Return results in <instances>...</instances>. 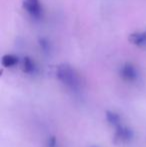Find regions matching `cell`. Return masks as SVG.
Returning <instances> with one entry per match:
<instances>
[{"instance_id":"6da1fadb","label":"cell","mask_w":146,"mask_h":147,"mask_svg":"<svg viewBox=\"0 0 146 147\" xmlns=\"http://www.w3.org/2000/svg\"><path fill=\"white\" fill-rule=\"evenodd\" d=\"M56 77L63 85L73 92L81 89V79L73 67L68 64H60L56 69Z\"/></svg>"},{"instance_id":"7a4b0ae2","label":"cell","mask_w":146,"mask_h":147,"mask_svg":"<svg viewBox=\"0 0 146 147\" xmlns=\"http://www.w3.org/2000/svg\"><path fill=\"white\" fill-rule=\"evenodd\" d=\"M115 131L113 134L115 143L121 144V145H128L134 139V131L129 126L124 124H120L119 126L114 128Z\"/></svg>"},{"instance_id":"3957f363","label":"cell","mask_w":146,"mask_h":147,"mask_svg":"<svg viewBox=\"0 0 146 147\" xmlns=\"http://www.w3.org/2000/svg\"><path fill=\"white\" fill-rule=\"evenodd\" d=\"M119 73L124 81L130 82V83H134V82L138 81L139 76H140L138 68L130 62H126L123 64L121 66Z\"/></svg>"},{"instance_id":"277c9868","label":"cell","mask_w":146,"mask_h":147,"mask_svg":"<svg viewBox=\"0 0 146 147\" xmlns=\"http://www.w3.org/2000/svg\"><path fill=\"white\" fill-rule=\"evenodd\" d=\"M22 5L24 9L36 19L41 18L43 15V8L39 0H23Z\"/></svg>"},{"instance_id":"5b68a950","label":"cell","mask_w":146,"mask_h":147,"mask_svg":"<svg viewBox=\"0 0 146 147\" xmlns=\"http://www.w3.org/2000/svg\"><path fill=\"white\" fill-rule=\"evenodd\" d=\"M106 120H107L108 124L112 126L113 128L117 127L119 126L120 124L123 123V120H122V117L119 113L115 112V111H112V110H109V111H106Z\"/></svg>"},{"instance_id":"8992f818","label":"cell","mask_w":146,"mask_h":147,"mask_svg":"<svg viewBox=\"0 0 146 147\" xmlns=\"http://www.w3.org/2000/svg\"><path fill=\"white\" fill-rule=\"evenodd\" d=\"M128 40L136 46H143L146 44V32H133L129 35Z\"/></svg>"},{"instance_id":"52a82bcc","label":"cell","mask_w":146,"mask_h":147,"mask_svg":"<svg viewBox=\"0 0 146 147\" xmlns=\"http://www.w3.org/2000/svg\"><path fill=\"white\" fill-rule=\"evenodd\" d=\"M36 64L30 57L26 56L22 60V70L27 74H33L36 71Z\"/></svg>"},{"instance_id":"ba28073f","label":"cell","mask_w":146,"mask_h":147,"mask_svg":"<svg viewBox=\"0 0 146 147\" xmlns=\"http://www.w3.org/2000/svg\"><path fill=\"white\" fill-rule=\"evenodd\" d=\"M18 62H19V58L13 54H5V55H3L1 58L2 66H4V67H6V68L13 67Z\"/></svg>"},{"instance_id":"9c48e42d","label":"cell","mask_w":146,"mask_h":147,"mask_svg":"<svg viewBox=\"0 0 146 147\" xmlns=\"http://www.w3.org/2000/svg\"><path fill=\"white\" fill-rule=\"evenodd\" d=\"M38 43H39V45H40L41 49H42L44 52L49 53V51H50V44H49V41L47 40V39L42 37V38H40L38 40Z\"/></svg>"},{"instance_id":"30bf717a","label":"cell","mask_w":146,"mask_h":147,"mask_svg":"<svg viewBox=\"0 0 146 147\" xmlns=\"http://www.w3.org/2000/svg\"><path fill=\"white\" fill-rule=\"evenodd\" d=\"M47 147H57V141L54 139V138H52V139L49 140L48 146H47Z\"/></svg>"},{"instance_id":"8fae6325","label":"cell","mask_w":146,"mask_h":147,"mask_svg":"<svg viewBox=\"0 0 146 147\" xmlns=\"http://www.w3.org/2000/svg\"><path fill=\"white\" fill-rule=\"evenodd\" d=\"M92 147H98V146H92Z\"/></svg>"}]
</instances>
